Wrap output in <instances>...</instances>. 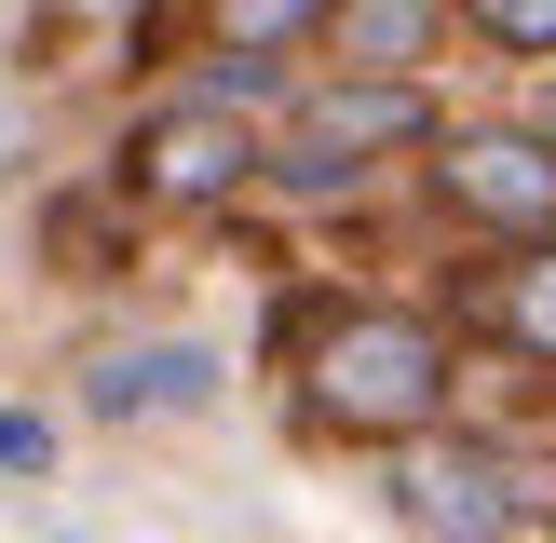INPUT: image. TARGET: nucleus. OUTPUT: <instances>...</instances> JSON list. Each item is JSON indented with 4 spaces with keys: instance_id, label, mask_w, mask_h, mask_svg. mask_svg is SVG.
Listing matches in <instances>:
<instances>
[{
    "instance_id": "f257e3e1",
    "label": "nucleus",
    "mask_w": 556,
    "mask_h": 543,
    "mask_svg": "<svg viewBox=\"0 0 556 543\" xmlns=\"http://www.w3.org/2000/svg\"><path fill=\"white\" fill-rule=\"evenodd\" d=\"M299 380H313L326 434H421L448 407V340L421 313H326L313 353H299Z\"/></svg>"
},
{
    "instance_id": "f03ea898",
    "label": "nucleus",
    "mask_w": 556,
    "mask_h": 543,
    "mask_svg": "<svg viewBox=\"0 0 556 543\" xmlns=\"http://www.w3.org/2000/svg\"><path fill=\"white\" fill-rule=\"evenodd\" d=\"M421 136V81H394V68H353L340 96H313L286 123V177L299 190H326V177H353L367 150H407Z\"/></svg>"
},
{
    "instance_id": "7ed1b4c3",
    "label": "nucleus",
    "mask_w": 556,
    "mask_h": 543,
    "mask_svg": "<svg viewBox=\"0 0 556 543\" xmlns=\"http://www.w3.org/2000/svg\"><path fill=\"white\" fill-rule=\"evenodd\" d=\"M244 123H231V96H177V109H150L136 123V190L150 204H217V190H244Z\"/></svg>"
},
{
    "instance_id": "20e7f679",
    "label": "nucleus",
    "mask_w": 556,
    "mask_h": 543,
    "mask_svg": "<svg viewBox=\"0 0 556 543\" xmlns=\"http://www.w3.org/2000/svg\"><path fill=\"white\" fill-rule=\"evenodd\" d=\"M434 177H448V204L476 231H530V244L556 231V136H462Z\"/></svg>"
},
{
    "instance_id": "39448f33",
    "label": "nucleus",
    "mask_w": 556,
    "mask_h": 543,
    "mask_svg": "<svg viewBox=\"0 0 556 543\" xmlns=\"http://www.w3.org/2000/svg\"><path fill=\"white\" fill-rule=\"evenodd\" d=\"M394 503H407L421 543H503V530H516V489H503L489 449H421V462L394 476Z\"/></svg>"
},
{
    "instance_id": "423d86ee",
    "label": "nucleus",
    "mask_w": 556,
    "mask_h": 543,
    "mask_svg": "<svg viewBox=\"0 0 556 543\" xmlns=\"http://www.w3.org/2000/svg\"><path fill=\"white\" fill-rule=\"evenodd\" d=\"M204 394H217V353H204V340L109 353V367H96V407H109V421H136V407H204Z\"/></svg>"
},
{
    "instance_id": "0eeeda50",
    "label": "nucleus",
    "mask_w": 556,
    "mask_h": 543,
    "mask_svg": "<svg viewBox=\"0 0 556 543\" xmlns=\"http://www.w3.org/2000/svg\"><path fill=\"white\" fill-rule=\"evenodd\" d=\"M434 27H448V0H340V14H326V41L353 54V68H421L434 54Z\"/></svg>"
},
{
    "instance_id": "6e6552de",
    "label": "nucleus",
    "mask_w": 556,
    "mask_h": 543,
    "mask_svg": "<svg viewBox=\"0 0 556 543\" xmlns=\"http://www.w3.org/2000/svg\"><path fill=\"white\" fill-rule=\"evenodd\" d=\"M476 313L503 326L516 353H543V367H556V244H530V258H516L503 286H476Z\"/></svg>"
},
{
    "instance_id": "1a4fd4ad",
    "label": "nucleus",
    "mask_w": 556,
    "mask_h": 543,
    "mask_svg": "<svg viewBox=\"0 0 556 543\" xmlns=\"http://www.w3.org/2000/svg\"><path fill=\"white\" fill-rule=\"evenodd\" d=\"M326 14H340V0H217V41L231 54H286L299 27H326Z\"/></svg>"
},
{
    "instance_id": "9d476101",
    "label": "nucleus",
    "mask_w": 556,
    "mask_h": 543,
    "mask_svg": "<svg viewBox=\"0 0 556 543\" xmlns=\"http://www.w3.org/2000/svg\"><path fill=\"white\" fill-rule=\"evenodd\" d=\"M41 462H54V421L41 407H0V476H41Z\"/></svg>"
},
{
    "instance_id": "9b49d317",
    "label": "nucleus",
    "mask_w": 556,
    "mask_h": 543,
    "mask_svg": "<svg viewBox=\"0 0 556 543\" xmlns=\"http://www.w3.org/2000/svg\"><path fill=\"white\" fill-rule=\"evenodd\" d=\"M489 41H503V54H556V0H503Z\"/></svg>"
},
{
    "instance_id": "f8f14e48",
    "label": "nucleus",
    "mask_w": 556,
    "mask_h": 543,
    "mask_svg": "<svg viewBox=\"0 0 556 543\" xmlns=\"http://www.w3.org/2000/svg\"><path fill=\"white\" fill-rule=\"evenodd\" d=\"M462 14H503V0H462Z\"/></svg>"
},
{
    "instance_id": "ddd939ff",
    "label": "nucleus",
    "mask_w": 556,
    "mask_h": 543,
    "mask_svg": "<svg viewBox=\"0 0 556 543\" xmlns=\"http://www.w3.org/2000/svg\"><path fill=\"white\" fill-rule=\"evenodd\" d=\"M543 136H556V123H543Z\"/></svg>"
}]
</instances>
